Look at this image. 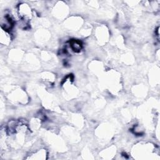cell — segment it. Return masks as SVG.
Listing matches in <instances>:
<instances>
[{
  "label": "cell",
  "mask_w": 160,
  "mask_h": 160,
  "mask_svg": "<svg viewBox=\"0 0 160 160\" xmlns=\"http://www.w3.org/2000/svg\"><path fill=\"white\" fill-rule=\"evenodd\" d=\"M69 44L71 49L74 52H79L82 49V43L77 39H71L69 41Z\"/></svg>",
  "instance_id": "obj_1"
}]
</instances>
